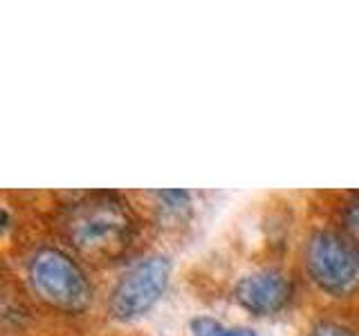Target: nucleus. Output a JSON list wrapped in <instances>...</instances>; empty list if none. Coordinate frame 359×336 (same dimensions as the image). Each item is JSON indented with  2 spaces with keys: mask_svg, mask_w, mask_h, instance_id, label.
I'll list each match as a JSON object with an SVG mask.
<instances>
[{
  "mask_svg": "<svg viewBox=\"0 0 359 336\" xmlns=\"http://www.w3.org/2000/svg\"><path fill=\"white\" fill-rule=\"evenodd\" d=\"M344 227L348 238H351L359 246V195H355L348 204L344 206Z\"/></svg>",
  "mask_w": 359,
  "mask_h": 336,
  "instance_id": "obj_7",
  "label": "nucleus"
},
{
  "mask_svg": "<svg viewBox=\"0 0 359 336\" xmlns=\"http://www.w3.org/2000/svg\"><path fill=\"white\" fill-rule=\"evenodd\" d=\"M233 296L247 312L256 314V316H269L287 305L292 296V283L290 276L280 269H258L236 283Z\"/></svg>",
  "mask_w": 359,
  "mask_h": 336,
  "instance_id": "obj_5",
  "label": "nucleus"
},
{
  "mask_svg": "<svg viewBox=\"0 0 359 336\" xmlns=\"http://www.w3.org/2000/svg\"><path fill=\"white\" fill-rule=\"evenodd\" d=\"M310 278L325 294L351 296L359 291V246L334 231H317L306 244Z\"/></svg>",
  "mask_w": 359,
  "mask_h": 336,
  "instance_id": "obj_3",
  "label": "nucleus"
},
{
  "mask_svg": "<svg viewBox=\"0 0 359 336\" xmlns=\"http://www.w3.org/2000/svg\"><path fill=\"white\" fill-rule=\"evenodd\" d=\"M168 274H171V262L164 255L142 258L133 267H128L126 274L112 287L108 300L112 318L126 323L149 314L164 294Z\"/></svg>",
  "mask_w": 359,
  "mask_h": 336,
  "instance_id": "obj_4",
  "label": "nucleus"
},
{
  "mask_svg": "<svg viewBox=\"0 0 359 336\" xmlns=\"http://www.w3.org/2000/svg\"><path fill=\"white\" fill-rule=\"evenodd\" d=\"M27 283L39 300L65 314H81L93 302V285L86 272L56 246H43L32 253Z\"/></svg>",
  "mask_w": 359,
  "mask_h": 336,
  "instance_id": "obj_2",
  "label": "nucleus"
},
{
  "mask_svg": "<svg viewBox=\"0 0 359 336\" xmlns=\"http://www.w3.org/2000/svg\"><path fill=\"white\" fill-rule=\"evenodd\" d=\"M157 200L164 202L166 209L171 211H182L191 204V195L187 193V190L182 188H171V190H157Z\"/></svg>",
  "mask_w": 359,
  "mask_h": 336,
  "instance_id": "obj_8",
  "label": "nucleus"
},
{
  "mask_svg": "<svg viewBox=\"0 0 359 336\" xmlns=\"http://www.w3.org/2000/svg\"><path fill=\"white\" fill-rule=\"evenodd\" d=\"M133 229L130 211L112 193L86 195L67 206L61 218L65 240L88 260H115L130 244Z\"/></svg>",
  "mask_w": 359,
  "mask_h": 336,
  "instance_id": "obj_1",
  "label": "nucleus"
},
{
  "mask_svg": "<svg viewBox=\"0 0 359 336\" xmlns=\"http://www.w3.org/2000/svg\"><path fill=\"white\" fill-rule=\"evenodd\" d=\"M308 336H355L351 330H346L339 323H330V321H321L308 332Z\"/></svg>",
  "mask_w": 359,
  "mask_h": 336,
  "instance_id": "obj_9",
  "label": "nucleus"
},
{
  "mask_svg": "<svg viewBox=\"0 0 359 336\" xmlns=\"http://www.w3.org/2000/svg\"><path fill=\"white\" fill-rule=\"evenodd\" d=\"M191 334L194 336H256L250 328H227L220 321H213L209 316H198L191 321Z\"/></svg>",
  "mask_w": 359,
  "mask_h": 336,
  "instance_id": "obj_6",
  "label": "nucleus"
}]
</instances>
